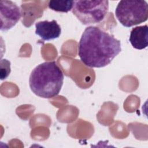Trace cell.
<instances>
[{"mask_svg": "<svg viewBox=\"0 0 148 148\" xmlns=\"http://www.w3.org/2000/svg\"><path fill=\"white\" fill-rule=\"evenodd\" d=\"M121 51L119 40L94 26L84 29L78 46V55L81 61L90 68L107 66Z\"/></svg>", "mask_w": 148, "mask_h": 148, "instance_id": "obj_1", "label": "cell"}, {"mask_svg": "<svg viewBox=\"0 0 148 148\" xmlns=\"http://www.w3.org/2000/svg\"><path fill=\"white\" fill-rule=\"evenodd\" d=\"M64 78L63 72L56 61L44 62L32 71L29 84L36 95L43 98H51L59 94Z\"/></svg>", "mask_w": 148, "mask_h": 148, "instance_id": "obj_2", "label": "cell"}, {"mask_svg": "<svg viewBox=\"0 0 148 148\" xmlns=\"http://www.w3.org/2000/svg\"><path fill=\"white\" fill-rule=\"evenodd\" d=\"M115 15L124 27H131L147 21L148 4L146 1H120L116 8Z\"/></svg>", "mask_w": 148, "mask_h": 148, "instance_id": "obj_3", "label": "cell"}, {"mask_svg": "<svg viewBox=\"0 0 148 148\" xmlns=\"http://www.w3.org/2000/svg\"><path fill=\"white\" fill-rule=\"evenodd\" d=\"M73 14L84 25L97 24L102 21L109 10L106 0L74 1Z\"/></svg>", "mask_w": 148, "mask_h": 148, "instance_id": "obj_4", "label": "cell"}, {"mask_svg": "<svg viewBox=\"0 0 148 148\" xmlns=\"http://www.w3.org/2000/svg\"><path fill=\"white\" fill-rule=\"evenodd\" d=\"M21 17L20 7L12 1H0L1 30L6 31L13 27Z\"/></svg>", "mask_w": 148, "mask_h": 148, "instance_id": "obj_5", "label": "cell"}, {"mask_svg": "<svg viewBox=\"0 0 148 148\" xmlns=\"http://www.w3.org/2000/svg\"><path fill=\"white\" fill-rule=\"evenodd\" d=\"M61 33V28L57 22L40 21L35 24V34L43 40H51L57 39Z\"/></svg>", "mask_w": 148, "mask_h": 148, "instance_id": "obj_6", "label": "cell"}, {"mask_svg": "<svg viewBox=\"0 0 148 148\" xmlns=\"http://www.w3.org/2000/svg\"><path fill=\"white\" fill-rule=\"evenodd\" d=\"M129 40L134 48L138 50L146 49L148 46L147 25L133 28L131 31Z\"/></svg>", "mask_w": 148, "mask_h": 148, "instance_id": "obj_7", "label": "cell"}, {"mask_svg": "<svg viewBox=\"0 0 148 148\" xmlns=\"http://www.w3.org/2000/svg\"><path fill=\"white\" fill-rule=\"evenodd\" d=\"M74 1H49L48 3L49 8L56 12L67 13L73 8Z\"/></svg>", "mask_w": 148, "mask_h": 148, "instance_id": "obj_8", "label": "cell"}, {"mask_svg": "<svg viewBox=\"0 0 148 148\" xmlns=\"http://www.w3.org/2000/svg\"><path fill=\"white\" fill-rule=\"evenodd\" d=\"M1 79L2 80L6 79L10 73V62L6 60L3 59L1 60Z\"/></svg>", "mask_w": 148, "mask_h": 148, "instance_id": "obj_9", "label": "cell"}]
</instances>
